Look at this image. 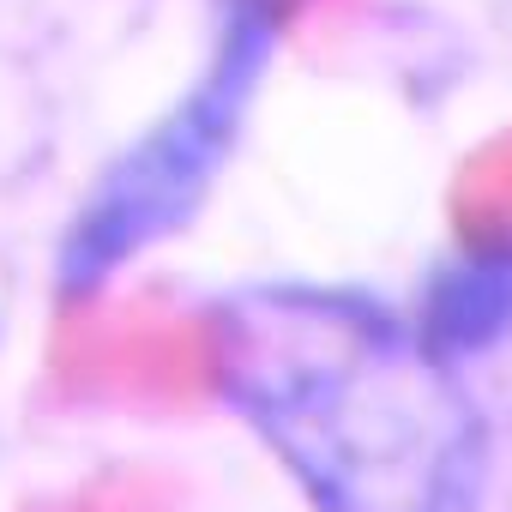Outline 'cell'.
<instances>
[{
  "mask_svg": "<svg viewBox=\"0 0 512 512\" xmlns=\"http://www.w3.org/2000/svg\"><path fill=\"white\" fill-rule=\"evenodd\" d=\"M506 326H512V260H500V253H476V260L446 266L416 314V332L452 368H464V356L488 350Z\"/></svg>",
  "mask_w": 512,
  "mask_h": 512,
  "instance_id": "cell-3",
  "label": "cell"
},
{
  "mask_svg": "<svg viewBox=\"0 0 512 512\" xmlns=\"http://www.w3.org/2000/svg\"><path fill=\"white\" fill-rule=\"evenodd\" d=\"M211 380L314 512H476L488 422L416 320L356 290L253 284L211 308Z\"/></svg>",
  "mask_w": 512,
  "mask_h": 512,
  "instance_id": "cell-1",
  "label": "cell"
},
{
  "mask_svg": "<svg viewBox=\"0 0 512 512\" xmlns=\"http://www.w3.org/2000/svg\"><path fill=\"white\" fill-rule=\"evenodd\" d=\"M260 61H266V19H260V7H247L241 25L223 37L199 91L169 121H157L97 181L91 205L79 211V223L67 229V247H61V284L67 290L109 284L139 247H151L187 223V211L211 187L217 163L229 157V139H235L241 109L253 97Z\"/></svg>",
  "mask_w": 512,
  "mask_h": 512,
  "instance_id": "cell-2",
  "label": "cell"
}]
</instances>
